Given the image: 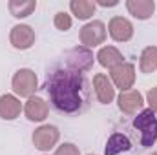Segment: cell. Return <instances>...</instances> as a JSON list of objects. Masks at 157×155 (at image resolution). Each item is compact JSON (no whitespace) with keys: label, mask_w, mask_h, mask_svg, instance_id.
Returning a JSON list of instances; mask_svg holds the SVG:
<instances>
[{"label":"cell","mask_w":157,"mask_h":155,"mask_svg":"<svg viewBox=\"0 0 157 155\" xmlns=\"http://www.w3.org/2000/svg\"><path fill=\"white\" fill-rule=\"evenodd\" d=\"M44 88L49 95V102L59 113L77 115L90 104V84L84 71H78L66 62L48 71Z\"/></svg>","instance_id":"6da1fadb"},{"label":"cell","mask_w":157,"mask_h":155,"mask_svg":"<svg viewBox=\"0 0 157 155\" xmlns=\"http://www.w3.org/2000/svg\"><path fill=\"white\" fill-rule=\"evenodd\" d=\"M133 128L141 133V146L150 148L157 141V117L155 113L146 108L133 119Z\"/></svg>","instance_id":"7a4b0ae2"},{"label":"cell","mask_w":157,"mask_h":155,"mask_svg":"<svg viewBox=\"0 0 157 155\" xmlns=\"http://www.w3.org/2000/svg\"><path fill=\"white\" fill-rule=\"evenodd\" d=\"M11 88H13L15 95L29 99V97H33V93L39 89V78H37V75H35L33 70L22 68V70H18V71L13 75V78H11Z\"/></svg>","instance_id":"3957f363"},{"label":"cell","mask_w":157,"mask_h":155,"mask_svg":"<svg viewBox=\"0 0 157 155\" xmlns=\"http://www.w3.org/2000/svg\"><path fill=\"white\" fill-rule=\"evenodd\" d=\"M31 139H33V144H35L37 150H40V152H49L51 148L57 146V142L60 139V131H59L57 126L44 124V126H40V128H37L33 131V137Z\"/></svg>","instance_id":"277c9868"},{"label":"cell","mask_w":157,"mask_h":155,"mask_svg":"<svg viewBox=\"0 0 157 155\" xmlns=\"http://www.w3.org/2000/svg\"><path fill=\"white\" fill-rule=\"evenodd\" d=\"M78 39H80V44L84 47H95V46L102 44L106 40V26H104V22H101V20L88 22L86 26H82Z\"/></svg>","instance_id":"5b68a950"},{"label":"cell","mask_w":157,"mask_h":155,"mask_svg":"<svg viewBox=\"0 0 157 155\" xmlns=\"http://www.w3.org/2000/svg\"><path fill=\"white\" fill-rule=\"evenodd\" d=\"M110 80L121 91H130V88L135 82V66L132 62H122L110 70Z\"/></svg>","instance_id":"8992f818"},{"label":"cell","mask_w":157,"mask_h":155,"mask_svg":"<svg viewBox=\"0 0 157 155\" xmlns=\"http://www.w3.org/2000/svg\"><path fill=\"white\" fill-rule=\"evenodd\" d=\"M64 62H66L68 66L78 70V71H84V73H86V71H90L91 66H93V53H91L88 47H84V46L73 47V49H70V51L64 55Z\"/></svg>","instance_id":"52a82bcc"},{"label":"cell","mask_w":157,"mask_h":155,"mask_svg":"<svg viewBox=\"0 0 157 155\" xmlns=\"http://www.w3.org/2000/svg\"><path fill=\"white\" fill-rule=\"evenodd\" d=\"M9 42L15 49H29L33 44H35V31L31 26L28 24H17L11 28L9 31Z\"/></svg>","instance_id":"ba28073f"},{"label":"cell","mask_w":157,"mask_h":155,"mask_svg":"<svg viewBox=\"0 0 157 155\" xmlns=\"http://www.w3.org/2000/svg\"><path fill=\"white\" fill-rule=\"evenodd\" d=\"M117 104H119V110L126 115H133L137 113L143 106H144V99L141 95V91L137 89H130V91H121L117 99Z\"/></svg>","instance_id":"9c48e42d"},{"label":"cell","mask_w":157,"mask_h":155,"mask_svg":"<svg viewBox=\"0 0 157 155\" xmlns=\"http://www.w3.org/2000/svg\"><path fill=\"white\" fill-rule=\"evenodd\" d=\"M108 31L115 42H128L133 37V24L124 17H113L108 24Z\"/></svg>","instance_id":"30bf717a"},{"label":"cell","mask_w":157,"mask_h":155,"mask_svg":"<svg viewBox=\"0 0 157 155\" xmlns=\"http://www.w3.org/2000/svg\"><path fill=\"white\" fill-rule=\"evenodd\" d=\"M93 89H95V95H97L101 104L113 102V99H115V86L112 84V80L108 78V75L97 73L93 77Z\"/></svg>","instance_id":"8fae6325"},{"label":"cell","mask_w":157,"mask_h":155,"mask_svg":"<svg viewBox=\"0 0 157 155\" xmlns=\"http://www.w3.org/2000/svg\"><path fill=\"white\" fill-rule=\"evenodd\" d=\"M24 113L26 117L31 120V122H42L48 113H49V106H48V102L44 100V99H40V97H29L28 99V102L24 104Z\"/></svg>","instance_id":"7c38bea8"},{"label":"cell","mask_w":157,"mask_h":155,"mask_svg":"<svg viewBox=\"0 0 157 155\" xmlns=\"http://www.w3.org/2000/svg\"><path fill=\"white\" fill-rule=\"evenodd\" d=\"M22 110H24V108H22V102H20L15 95L6 93V95L0 97V119H4V120H13V119H17V117L20 115Z\"/></svg>","instance_id":"4fadbf2b"},{"label":"cell","mask_w":157,"mask_h":155,"mask_svg":"<svg viewBox=\"0 0 157 155\" xmlns=\"http://www.w3.org/2000/svg\"><path fill=\"white\" fill-rule=\"evenodd\" d=\"M126 9L137 20H146V18H150L154 15L155 2L154 0H128L126 2Z\"/></svg>","instance_id":"5bb4252c"},{"label":"cell","mask_w":157,"mask_h":155,"mask_svg":"<svg viewBox=\"0 0 157 155\" xmlns=\"http://www.w3.org/2000/svg\"><path fill=\"white\" fill-rule=\"evenodd\" d=\"M97 60H99V64H101L102 68L113 70L115 66H119V64L124 62V57H122V53L119 51L115 46H104V47L99 49Z\"/></svg>","instance_id":"9a60e30c"},{"label":"cell","mask_w":157,"mask_h":155,"mask_svg":"<svg viewBox=\"0 0 157 155\" xmlns=\"http://www.w3.org/2000/svg\"><path fill=\"white\" fill-rule=\"evenodd\" d=\"M132 150V141L122 135V133H112L108 142H106V148H104V155H119L122 152H130Z\"/></svg>","instance_id":"2e32d148"},{"label":"cell","mask_w":157,"mask_h":155,"mask_svg":"<svg viewBox=\"0 0 157 155\" xmlns=\"http://www.w3.org/2000/svg\"><path fill=\"white\" fill-rule=\"evenodd\" d=\"M70 9L78 20H88L90 17H93V13L97 9V4L91 2V0H71Z\"/></svg>","instance_id":"e0dca14e"},{"label":"cell","mask_w":157,"mask_h":155,"mask_svg":"<svg viewBox=\"0 0 157 155\" xmlns=\"http://www.w3.org/2000/svg\"><path fill=\"white\" fill-rule=\"evenodd\" d=\"M7 7H9V13H11L15 18H26V17H29V15L37 9V2H35V0H22V2L11 0V2L7 4Z\"/></svg>","instance_id":"ac0fdd59"},{"label":"cell","mask_w":157,"mask_h":155,"mask_svg":"<svg viewBox=\"0 0 157 155\" xmlns=\"http://www.w3.org/2000/svg\"><path fill=\"white\" fill-rule=\"evenodd\" d=\"M139 70L143 73H154L157 70V46H148L141 53Z\"/></svg>","instance_id":"d6986e66"},{"label":"cell","mask_w":157,"mask_h":155,"mask_svg":"<svg viewBox=\"0 0 157 155\" xmlns=\"http://www.w3.org/2000/svg\"><path fill=\"white\" fill-rule=\"evenodd\" d=\"M53 24H55V28H57L59 31H68V29H71L73 20H71V17H70L66 11H59V13L55 15V18H53Z\"/></svg>","instance_id":"ffe728a7"},{"label":"cell","mask_w":157,"mask_h":155,"mask_svg":"<svg viewBox=\"0 0 157 155\" xmlns=\"http://www.w3.org/2000/svg\"><path fill=\"white\" fill-rule=\"evenodd\" d=\"M55 155H80V152H78V148L75 146V144L64 142V144H60V146L57 148Z\"/></svg>","instance_id":"44dd1931"},{"label":"cell","mask_w":157,"mask_h":155,"mask_svg":"<svg viewBox=\"0 0 157 155\" xmlns=\"http://www.w3.org/2000/svg\"><path fill=\"white\" fill-rule=\"evenodd\" d=\"M146 102H148L150 110H152L154 113H157V86L152 88V89L146 93Z\"/></svg>","instance_id":"7402d4cb"},{"label":"cell","mask_w":157,"mask_h":155,"mask_svg":"<svg viewBox=\"0 0 157 155\" xmlns=\"http://www.w3.org/2000/svg\"><path fill=\"white\" fill-rule=\"evenodd\" d=\"M95 4H99V6H102V7H115L119 2L117 0H97Z\"/></svg>","instance_id":"603a6c76"},{"label":"cell","mask_w":157,"mask_h":155,"mask_svg":"<svg viewBox=\"0 0 157 155\" xmlns=\"http://www.w3.org/2000/svg\"><path fill=\"white\" fill-rule=\"evenodd\" d=\"M152 155H157V152H155V153H152Z\"/></svg>","instance_id":"cb8c5ba5"},{"label":"cell","mask_w":157,"mask_h":155,"mask_svg":"<svg viewBox=\"0 0 157 155\" xmlns=\"http://www.w3.org/2000/svg\"><path fill=\"white\" fill-rule=\"evenodd\" d=\"M90 155H93V153H90Z\"/></svg>","instance_id":"d4e9b609"}]
</instances>
